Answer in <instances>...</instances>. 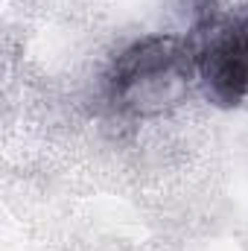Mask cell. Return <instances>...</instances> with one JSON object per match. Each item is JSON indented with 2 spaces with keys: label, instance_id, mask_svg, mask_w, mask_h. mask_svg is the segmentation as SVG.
I'll return each mask as SVG.
<instances>
[{
  "label": "cell",
  "instance_id": "2",
  "mask_svg": "<svg viewBox=\"0 0 248 251\" xmlns=\"http://www.w3.org/2000/svg\"><path fill=\"white\" fill-rule=\"evenodd\" d=\"M196 47V73L216 105H240L248 94V29L243 24H213L190 35Z\"/></svg>",
  "mask_w": 248,
  "mask_h": 251
},
{
  "label": "cell",
  "instance_id": "3",
  "mask_svg": "<svg viewBox=\"0 0 248 251\" xmlns=\"http://www.w3.org/2000/svg\"><path fill=\"white\" fill-rule=\"evenodd\" d=\"M237 24H243V26H246V29H248V6H246V12H243V15L237 18Z\"/></svg>",
  "mask_w": 248,
  "mask_h": 251
},
{
  "label": "cell",
  "instance_id": "1",
  "mask_svg": "<svg viewBox=\"0 0 248 251\" xmlns=\"http://www.w3.org/2000/svg\"><path fill=\"white\" fill-rule=\"evenodd\" d=\"M196 73V47L190 38L146 35L128 44L108 70V97L131 114L164 111L178 102Z\"/></svg>",
  "mask_w": 248,
  "mask_h": 251
}]
</instances>
